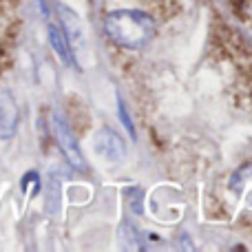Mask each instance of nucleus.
<instances>
[{
	"label": "nucleus",
	"mask_w": 252,
	"mask_h": 252,
	"mask_svg": "<svg viewBox=\"0 0 252 252\" xmlns=\"http://www.w3.org/2000/svg\"><path fill=\"white\" fill-rule=\"evenodd\" d=\"M93 146H95V151L100 153V157H104L106 161H122L126 157L124 139L120 137L113 128H102L100 133H97Z\"/></svg>",
	"instance_id": "3"
},
{
	"label": "nucleus",
	"mask_w": 252,
	"mask_h": 252,
	"mask_svg": "<svg viewBox=\"0 0 252 252\" xmlns=\"http://www.w3.org/2000/svg\"><path fill=\"white\" fill-rule=\"evenodd\" d=\"M118 111H120V122L124 124V128L128 130L130 135H135V126H133V122H130V118H128V111H126V106H124V102H122V100L118 102Z\"/></svg>",
	"instance_id": "8"
},
{
	"label": "nucleus",
	"mask_w": 252,
	"mask_h": 252,
	"mask_svg": "<svg viewBox=\"0 0 252 252\" xmlns=\"http://www.w3.org/2000/svg\"><path fill=\"white\" fill-rule=\"evenodd\" d=\"M44 18H47V33H49V42H51L53 51L58 53V58H60L66 66H75L73 47L69 44V38H66L64 29H62L58 22L51 20V13H49V16H44Z\"/></svg>",
	"instance_id": "5"
},
{
	"label": "nucleus",
	"mask_w": 252,
	"mask_h": 252,
	"mask_svg": "<svg viewBox=\"0 0 252 252\" xmlns=\"http://www.w3.org/2000/svg\"><path fill=\"white\" fill-rule=\"evenodd\" d=\"M20 111L9 89H0V137L11 139L16 135Z\"/></svg>",
	"instance_id": "4"
},
{
	"label": "nucleus",
	"mask_w": 252,
	"mask_h": 252,
	"mask_svg": "<svg viewBox=\"0 0 252 252\" xmlns=\"http://www.w3.org/2000/svg\"><path fill=\"white\" fill-rule=\"evenodd\" d=\"M60 20H62V29H64L71 47L82 42V25H80V18L75 16L69 7H60Z\"/></svg>",
	"instance_id": "6"
},
{
	"label": "nucleus",
	"mask_w": 252,
	"mask_h": 252,
	"mask_svg": "<svg viewBox=\"0 0 252 252\" xmlns=\"http://www.w3.org/2000/svg\"><path fill=\"white\" fill-rule=\"evenodd\" d=\"M104 31L118 47L144 49L155 35V20L137 9H118L104 18Z\"/></svg>",
	"instance_id": "1"
},
{
	"label": "nucleus",
	"mask_w": 252,
	"mask_h": 252,
	"mask_svg": "<svg viewBox=\"0 0 252 252\" xmlns=\"http://www.w3.org/2000/svg\"><path fill=\"white\" fill-rule=\"evenodd\" d=\"M51 128H53V137H56L58 146L62 148V153H64L66 161H69L73 168H78V170H87V161H84L82 151H80L78 139H75V135H73V130H71L69 122H66L60 113H53Z\"/></svg>",
	"instance_id": "2"
},
{
	"label": "nucleus",
	"mask_w": 252,
	"mask_h": 252,
	"mask_svg": "<svg viewBox=\"0 0 252 252\" xmlns=\"http://www.w3.org/2000/svg\"><path fill=\"white\" fill-rule=\"evenodd\" d=\"M230 188L239 195H244L246 190H252V161L246 166H241L235 175L230 177Z\"/></svg>",
	"instance_id": "7"
}]
</instances>
